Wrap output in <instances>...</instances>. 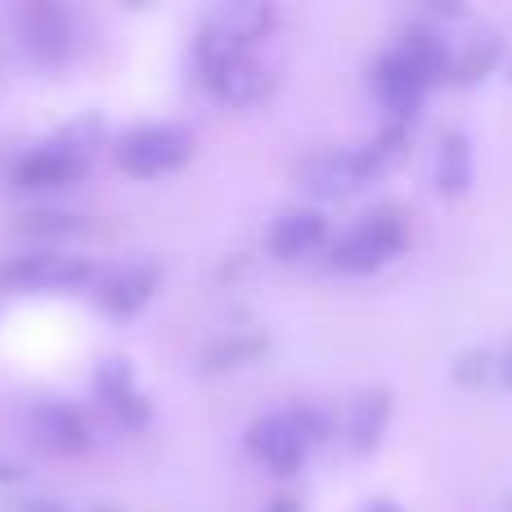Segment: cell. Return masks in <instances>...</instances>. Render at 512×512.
I'll list each match as a JSON object with an SVG mask.
<instances>
[{
	"label": "cell",
	"mask_w": 512,
	"mask_h": 512,
	"mask_svg": "<svg viewBox=\"0 0 512 512\" xmlns=\"http://www.w3.org/2000/svg\"><path fill=\"white\" fill-rule=\"evenodd\" d=\"M194 63H198L203 86L234 108L256 104V99L265 95V86H270V77H265V68L252 59V50H234V45L216 41V36H207V32H198Z\"/></svg>",
	"instance_id": "obj_1"
},
{
	"label": "cell",
	"mask_w": 512,
	"mask_h": 512,
	"mask_svg": "<svg viewBox=\"0 0 512 512\" xmlns=\"http://www.w3.org/2000/svg\"><path fill=\"white\" fill-rule=\"evenodd\" d=\"M405 248V221L391 207L364 212L346 234H337L328 248V265L342 274H373Z\"/></svg>",
	"instance_id": "obj_2"
},
{
	"label": "cell",
	"mask_w": 512,
	"mask_h": 512,
	"mask_svg": "<svg viewBox=\"0 0 512 512\" xmlns=\"http://www.w3.org/2000/svg\"><path fill=\"white\" fill-rule=\"evenodd\" d=\"M387 162L378 158L373 144H351V149H324L297 162V185L310 198H351L360 194L369 180H378V171Z\"/></svg>",
	"instance_id": "obj_3"
},
{
	"label": "cell",
	"mask_w": 512,
	"mask_h": 512,
	"mask_svg": "<svg viewBox=\"0 0 512 512\" xmlns=\"http://www.w3.org/2000/svg\"><path fill=\"white\" fill-rule=\"evenodd\" d=\"M189 153H194V140L180 126H135L113 144V162L135 180L167 176V171L185 167Z\"/></svg>",
	"instance_id": "obj_4"
},
{
	"label": "cell",
	"mask_w": 512,
	"mask_h": 512,
	"mask_svg": "<svg viewBox=\"0 0 512 512\" xmlns=\"http://www.w3.org/2000/svg\"><path fill=\"white\" fill-rule=\"evenodd\" d=\"M0 283L14 292H63L90 283V261L72 252H50V248H27L0 261Z\"/></svg>",
	"instance_id": "obj_5"
},
{
	"label": "cell",
	"mask_w": 512,
	"mask_h": 512,
	"mask_svg": "<svg viewBox=\"0 0 512 512\" xmlns=\"http://www.w3.org/2000/svg\"><path fill=\"white\" fill-rule=\"evenodd\" d=\"M86 176V162L77 153L59 149V144H41V149H27L9 162V185L23 189V194H59V189H72Z\"/></svg>",
	"instance_id": "obj_6"
},
{
	"label": "cell",
	"mask_w": 512,
	"mask_h": 512,
	"mask_svg": "<svg viewBox=\"0 0 512 512\" xmlns=\"http://www.w3.org/2000/svg\"><path fill=\"white\" fill-rule=\"evenodd\" d=\"M158 283H162V270L158 261H126L117 270H108L99 279V310L113 319H135L153 297H158Z\"/></svg>",
	"instance_id": "obj_7"
},
{
	"label": "cell",
	"mask_w": 512,
	"mask_h": 512,
	"mask_svg": "<svg viewBox=\"0 0 512 512\" xmlns=\"http://www.w3.org/2000/svg\"><path fill=\"white\" fill-rule=\"evenodd\" d=\"M248 450L270 472H279V477H292V472H301V463H306L310 441L301 436V427L292 423V414H265V418H256V423H252Z\"/></svg>",
	"instance_id": "obj_8"
},
{
	"label": "cell",
	"mask_w": 512,
	"mask_h": 512,
	"mask_svg": "<svg viewBox=\"0 0 512 512\" xmlns=\"http://www.w3.org/2000/svg\"><path fill=\"white\" fill-rule=\"evenodd\" d=\"M95 396H99V405H104L122 427H144V423H149V396L140 391L135 369L122 360V355H113V360L99 364Z\"/></svg>",
	"instance_id": "obj_9"
},
{
	"label": "cell",
	"mask_w": 512,
	"mask_h": 512,
	"mask_svg": "<svg viewBox=\"0 0 512 512\" xmlns=\"http://www.w3.org/2000/svg\"><path fill=\"white\" fill-rule=\"evenodd\" d=\"M324 239H328V221L315 207H288L265 230V248H270L274 261H301V256L324 248Z\"/></svg>",
	"instance_id": "obj_10"
},
{
	"label": "cell",
	"mask_w": 512,
	"mask_h": 512,
	"mask_svg": "<svg viewBox=\"0 0 512 512\" xmlns=\"http://www.w3.org/2000/svg\"><path fill=\"white\" fill-rule=\"evenodd\" d=\"M274 9L270 5H256V0H234V5H221L203 18V32L216 36V41L234 45V50H252L256 41H265L274 27Z\"/></svg>",
	"instance_id": "obj_11"
},
{
	"label": "cell",
	"mask_w": 512,
	"mask_h": 512,
	"mask_svg": "<svg viewBox=\"0 0 512 512\" xmlns=\"http://www.w3.org/2000/svg\"><path fill=\"white\" fill-rule=\"evenodd\" d=\"M18 27H23V45L32 59L59 63L72 50V23L59 5H27L18 9Z\"/></svg>",
	"instance_id": "obj_12"
},
{
	"label": "cell",
	"mask_w": 512,
	"mask_h": 512,
	"mask_svg": "<svg viewBox=\"0 0 512 512\" xmlns=\"http://www.w3.org/2000/svg\"><path fill=\"white\" fill-rule=\"evenodd\" d=\"M427 86H432V81L418 72V63L409 59L405 50H391L373 63V90H378V99L391 113H414V104L423 99Z\"/></svg>",
	"instance_id": "obj_13"
},
{
	"label": "cell",
	"mask_w": 512,
	"mask_h": 512,
	"mask_svg": "<svg viewBox=\"0 0 512 512\" xmlns=\"http://www.w3.org/2000/svg\"><path fill=\"white\" fill-rule=\"evenodd\" d=\"M32 427H36V441H41L50 454H68V459H77V454L90 450V427H86V418H81L77 405H63V400L36 405Z\"/></svg>",
	"instance_id": "obj_14"
},
{
	"label": "cell",
	"mask_w": 512,
	"mask_h": 512,
	"mask_svg": "<svg viewBox=\"0 0 512 512\" xmlns=\"http://www.w3.org/2000/svg\"><path fill=\"white\" fill-rule=\"evenodd\" d=\"M387 418H391V396L382 387L373 391H360V396L351 400V414H346V441H351V450H373V445L382 441V432H387Z\"/></svg>",
	"instance_id": "obj_15"
},
{
	"label": "cell",
	"mask_w": 512,
	"mask_h": 512,
	"mask_svg": "<svg viewBox=\"0 0 512 512\" xmlns=\"http://www.w3.org/2000/svg\"><path fill=\"white\" fill-rule=\"evenodd\" d=\"M432 180L441 194H463L472 185V144L468 135L450 131L436 140V153H432Z\"/></svg>",
	"instance_id": "obj_16"
},
{
	"label": "cell",
	"mask_w": 512,
	"mask_h": 512,
	"mask_svg": "<svg viewBox=\"0 0 512 512\" xmlns=\"http://www.w3.org/2000/svg\"><path fill=\"white\" fill-rule=\"evenodd\" d=\"M265 351H270V337H265V333H230V337H216V342L203 351V369H207V373L243 369V364L261 360Z\"/></svg>",
	"instance_id": "obj_17"
},
{
	"label": "cell",
	"mask_w": 512,
	"mask_h": 512,
	"mask_svg": "<svg viewBox=\"0 0 512 512\" xmlns=\"http://www.w3.org/2000/svg\"><path fill=\"white\" fill-rule=\"evenodd\" d=\"M18 230L27 239H72V234H81V216L63 212V207H32L18 216Z\"/></svg>",
	"instance_id": "obj_18"
},
{
	"label": "cell",
	"mask_w": 512,
	"mask_h": 512,
	"mask_svg": "<svg viewBox=\"0 0 512 512\" xmlns=\"http://www.w3.org/2000/svg\"><path fill=\"white\" fill-rule=\"evenodd\" d=\"M490 355L486 351H463L459 355V364H454V378L463 382V387H477V382H486L490 378Z\"/></svg>",
	"instance_id": "obj_19"
},
{
	"label": "cell",
	"mask_w": 512,
	"mask_h": 512,
	"mask_svg": "<svg viewBox=\"0 0 512 512\" xmlns=\"http://www.w3.org/2000/svg\"><path fill=\"white\" fill-rule=\"evenodd\" d=\"M495 59H499V41H490L486 50H481V41H472V50L463 54L459 68H463V77H477V72H486Z\"/></svg>",
	"instance_id": "obj_20"
},
{
	"label": "cell",
	"mask_w": 512,
	"mask_h": 512,
	"mask_svg": "<svg viewBox=\"0 0 512 512\" xmlns=\"http://www.w3.org/2000/svg\"><path fill=\"white\" fill-rule=\"evenodd\" d=\"M18 512H72L68 504H59V499H27Z\"/></svg>",
	"instance_id": "obj_21"
},
{
	"label": "cell",
	"mask_w": 512,
	"mask_h": 512,
	"mask_svg": "<svg viewBox=\"0 0 512 512\" xmlns=\"http://www.w3.org/2000/svg\"><path fill=\"white\" fill-rule=\"evenodd\" d=\"M499 378L512 387V342H508V351H504V360H499Z\"/></svg>",
	"instance_id": "obj_22"
},
{
	"label": "cell",
	"mask_w": 512,
	"mask_h": 512,
	"mask_svg": "<svg viewBox=\"0 0 512 512\" xmlns=\"http://www.w3.org/2000/svg\"><path fill=\"white\" fill-rule=\"evenodd\" d=\"M270 512H297V508H292V499H279V504H274Z\"/></svg>",
	"instance_id": "obj_23"
},
{
	"label": "cell",
	"mask_w": 512,
	"mask_h": 512,
	"mask_svg": "<svg viewBox=\"0 0 512 512\" xmlns=\"http://www.w3.org/2000/svg\"><path fill=\"white\" fill-rule=\"evenodd\" d=\"M369 512H400V508H396V504H387V499H382V504H373Z\"/></svg>",
	"instance_id": "obj_24"
},
{
	"label": "cell",
	"mask_w": 512,
	"mask_h": 512,
	"mask_svg": "<svg viewBox=\"0 0 512 512\" xmlns=\"http://www.w3.org/2000/svg\"><path fill=\"white\" fill-rule=\"evenodd\" d=\"M95 512H117V508H108V504H104V508H95Z\"/></svg>",
	"instance_id": "obj_25"
}]
</instances>
